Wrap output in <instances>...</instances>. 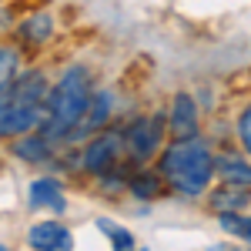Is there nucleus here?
Here are the masks:
<instances>
[{"label":"nucleus","mask_w":251,"mask_h":251,"mask_svg":"<svg viewBox=\"0 0 251 251\" xmlns=\"http://www.w3.org/2000/svg\"><path fill=\"white\" fill-rule=\"evenodd\" d=\"M214 171L225 184L251 188V161L245 154H214Z\"/></svg>","instance_id":"obj_11"},{"label":"nucleus","mask_w":251,"mask_h":251,"mask_svg":"<svg viewBox=\"0 0 251 251\" xmlns=\"http://www.w3.org/2000/svg\"><path fill=\"white\" fill-rule=\"evenodd\" d=\"M97 231L104 234V238H107V241H111V245H114L117 251H131V248L137 245V238H134V234L127 231V228H117L111 218H97Z\"/></svg>","instance_id":"obj_16"},{"label":"nucleus","mask_w":251,"mask_h":251,"mask_svg":"<svg viewBox=\"0 0 251 251\" xmlns=\"http://www.w3.org/2000/svg\"><path fill=\"white\" fill-rule=\"evenodd\" d=\"M47 121V100H24V97H7L0 104V141H14L20 134L40 131Z\"/></svg>","instance_id":"obj_3"},{"label":"nucleus","mask_w":251,"mask_h":251,"mask_svg":"<svg viewBox=\"0 0 251 251\" xmlns=\"http://www.w3.org/2000/svg\"><path fill=\"white\" fill-rule=\"evenodd\" d=\"M10 91H14V80H3V84H0V104L10 97Z\"/></svg>","instance_id":"obj_19"},{"label":"nucleus","mask_w":251,"mask_h":251,"mask_svg":"<svg viewBox=\"0 0 251 251\" xmlns=\"http://www.w3.org/2000/svg\"><path fill=\"white\" fill-rule=\"evenodd\" d=\"M121 151H124V134H121V131H100V134L91 137L87 148L80 151V168L87 174H94V177H100V174H107V171L117 168Z\"/></svg>","instance_id":"obj_5"},{"label":"nucleus","mask_w":251,"mask_h":251,"mask_svg":"<svg viewBox=\"0 0 251 251\" xmlns=\"http://www.w3.org/2000/svg\"><path fill=\"white\" fill-rule=\"evenodd\" d=\"M27 204L40 211V208H50V211H64L67 208V201H64V188H60L57 177H37V181H30V188H27Z\"/></svg>","instance_id":"obj_8"},{"label":"nucleus","mask_w":251,"mask_h":251,"mask_svg":"<svg viewBox=\"0 0 251 251\" xmlns=\"http://www.w3.org/2000/svg\"><path fill=\"white\" fill-rule=\"evenodd\" d=\"M17 67H20V54L14 47H3L0 44V84L17 77Z\"/></svg>","instance_id":"obj_17"},{"label":"nucleus","mask_w":251,"mask_h":251,"mask_svg":"<svg viewBox=\"0 0 251 251\" xmlns=\"http://www.w3.org/2000/svg\"><path fill=\"white\" fill-rule=\"evenodd\" d=\"M10 151H14V157L27 161V164H44V161H50V154H54V144L40 134V131H30V134H20L10 144Z\"/></svg>","instance_id":"obj_10"},{"label":"nucleus","mask_w":251,"mask_h":251,"mask_svg":"<svg viewBox=\"0 0 251 251\" xmlns=\"http://www.w3.org/2000/svg\"><path fill=\"white\" fill-rule=\"evenodd\" d=\"M161 141H164V114L157 111V114L137 117L134 124L124 131V151L131 154L134 164H144L151 154H157Z\"/></svg>","instance_id":"obj_4"},{"label":"nucleus","mask_w":251,"mask_h":251,"mask_svg":"<svg viewBox=\"0 0 251 251\" xmlns=\"http://www.w3.org/2000/svg\"><path fill=\"white\" fill-rule=\"evenodd\" d=\"M238 141H241V148L251 154V104L238 114Z\"/></svg>","instance_id":"obj_18"},{"label":"nucleus","mask_w":251,"mask_h":251,"mask_svg":"<svg viewBox=\"0 0 251 251\" xmlns=\"http://www.w3.org/2000/svg\"><path fill=\"white\" fill-rule=\"evenodd\" d=\"M218 225L231 234V238H241V241L251 245V214H245V211H218Z\"/></svg>","instance_id":"obj_15"},{"label":"nucleus","mask_w":251,"mask_h":251,"mask_svg":"<svg viewBox=\"0 0 251 251\" xmlns=\"http://www.w3.org/2000/svg\"><path fill=\"white\" fill-rule=\"evenodd\" d=\"M27 241H30V248L37 251H71L74 248V234L67 231L60 221H40L30 228L27 234Z\"/></svg>","instance_id":"obj_6"},{"label":"nucleus","mask_w":251,"mask_h":251,"mask_svg":"<svg viewBox=\"0 0 251 251\" xmlns=\"http://www.w3.org/2000/svg\"><path fill=\"white\" fill-rule=\"evenodd\" d=\"M111 107H114V94H111L107 87L94 91V97H91V107H87V114H84L80 127L74 131V137H71V141H77L80 134H94V131H100V127L107 124V117H111Z\"/></svg>","instance_id":"obj_9"},{"label":"nucleus","mask_w":251,"mask_h":251,"mask_svg":"<svg viewBox=\"0 0 251 251\" xmlns=\"http://www.w3.org/2000/svg\"><path fill=\"white\" fill-rule=\"evenodd\" d=\"M164 174L161 171H137L131 181H127V191L134 194L137 201H154V198H161L164 194Z\"/></svg>","instance_id":"obj_13"},{"label":"nucleus","mask_w":251,"mask_h":251,"mask_svg":"<svg viewBox=\"0 0 251 251\" xmlns=\"http://www.w3.org/2000/svg\"><path fill=\"white\" fill-rule=\"evenodd\" d=\"M50 34H54V20H50V14H44V10H40V14H30V17L17 27V37L24 40V44H30V47L47 44Z\"/></svg>","instance_id":"obj_12"},{"label":"nucleus","mask_w":251,"mask_h":251,"mask_svg":"<svg viewBox=\"0 0 251 251\" xmlns=\"http://www.w3.org/2000/svg\"><path fill=\"white\" fill-rule=\"evenodd\" d=\"M91 97H94V91H91L87 67H67L47 94V121H44L40 134L50 144L71 141L91 107Z\"/></svg>","instance_id":"obj_2"},{"label":"nucleus","mask_w":251,"mask_h":251,"mask_svg":"<svg viewBox=\"0 0 251 251\" xmlns=\"http://www.w3.org/2000/svg\"><path fill=\"white\" fill-rule=\"evenodd\" d=\"M248 201H251V188H241V184H228V188L211 194L214 211H245Z\"/></svg>","instance_id":"obj_14"},{"label":"nucleus","mask_w":251,"mask_h":251,"mask_svg":"<svg viewBox=\"0 0 251 251\" xmlns=\"http://www.w3.org/2000/svg\"><path fill=\"white\" fill-rule=\"evenodd\" d=\"M157 171L164 174L168 188L181 198H198V194L208 191L214 171V151L201 141V137H177L171 141L164 151H161V161H157Z\"/></svg>","instance_id":"obj_1"},{"label":"nucleus","mask_w":251,"mask_h":251,"mask_svg":"<svg viewBox=\"0 0 251 251\" xmlns=\"http://www.w3.org/2000/svg\"><path fill=\"white\" fill-rule=\"evenodd\" d=\"M168 127H171L174 137H194L198 134V104H194V97L188 94V91L174 94Z\"/></svg>","instance_id":"obj_7"}]
</instances>
